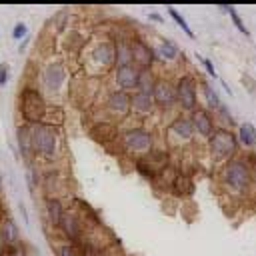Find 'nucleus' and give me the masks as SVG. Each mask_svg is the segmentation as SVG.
Wrapping results in <instances>:
<instances>
[{
	"mask_svg": "<svg viewBox=\"0 0 256 256\" xmlns=\"http://www.w3.org/2000/svg\"><path fill=\"white\" fill-rule=\"evenodd\" d=\"M218 184L228 198L246 200L256 196V166L248 156H238L218 168Z\"/></svg>",
	"mask_w": 256,
	"mask_h": 256,
	"instance_id": "1",
	"label": "nucleus"
},
{
	"mask_svg": "<svg viewBox=\"0 0 256 256\" xmlns=\"http://www.w3.org/2000/svg\"><path fill=\"white\" fill-rule=\"evenodd\" d=\"M30 140H32V154L34 162H42L46 166H54L64 156V134L62 128L52 124H32L30 126Z\"/></svg>",
	"mask_w": 256,
	"mask_h": 256,
	"instance_id": "2",
	"label": "nucleus"
},
{
	"mask_svg": "<svg viewBox=\"0 0 256 256\" xmlns=\"http://www.w3.org/2000/svg\"><path fill=\"white\" fill-rule=\"evenodd\" d=\"M36 82H38L36 84L38 90L44 94L48 104L54 106V102L64 98L68 94V88H70V82H72V76H70V70H68L64 58H58V56L48 58L38 68Z\"/></svg>",
	"mask_w": 256,
	"mask_h": 256,
	"instance_id": "3",
	"label": "nucleus"
},
{
	"mask_svg": "<svg viewBox=\"0 0 256 256\" xmlns=\"http://www.w3.org/2000/svg\"><path fill=\"white\" fill-rule=\"evenodd\" d=\"M82 54V70L88 76H104L112 74L116 68L114 62V42L108 36H94L92 40L86 42Z\"/></svg>",
	"mask_w": 256,
	"mask_h": 256,
	"instance_id": "4",
	"label": "nucleus"
},
{
	"mask_svg": "<svg viewBox=\"0 0 256 256\" xmlns=\"http://www.w3.org/2000/svg\"><path fill=\"white\" fill-rule=\"evenodd\" d=\"M96 216L82 204V202H74V204H68L66 210H64V216H62V222L58 226L56 232H60V236L68 242V244H78L84 234L96 224Z\"/></svg>",
	"mask_w": 256,
	"mask_h": 256,
	"instance_id": "5",
	"label": "nucleus"
},
{
	"mask_svg": "<svg viewBox=\"0 0 256 256\" xmlns=\"http://www.w3.org/2000/svg\"><path fill=\"white\" fill-rule=\"evenodd\" d=\"M116 146H120V152H124L126 156L138 160L156 148V134H154V130H150L144 124L120 128Z\"/></svg>",
	"mask_w": 256,
	"mask_h": 256,
	"instance_id": "6",
	"label": "nucleus"
},
{
	"mask_svg": "<svg viewBox=\"0 0 256 256\" xmlns=\"http://www.w3.org/2000/svg\"><path fill=\"white\" fill-rule=\"evenodd\" d=\"M50 104L44 98V94L38 90L36 84H24L18 92V114L22 118V124H42L48 116Z\"/></svg>",
	"mask_w": 256,
	"mask_h": 256,
	"instance_id": "7",
	"label": "nucleus"
},
{
	"mask_svg": "<svg viewBox=\"0 0 256 256\" xmlns=\"http://www.w3.org/2000/svg\"><path fill=\"white\" fill-rule=\"evenodd\" d=\"M206 154H208V160L214 168H222L226 162L238 158L240 146H238L234 130L216 128L214 134L206 140Z\"/></svg>",
	"mask_w": 256,
	"mask_h": 256,
	"instance_id": "8",
	"label": "nucleus"
},
{
	"mask_svg": "<svg viewBox=\"0 0 256 256\" xmlns=\"http://www.w3.org/2000/svg\"><path fill=\"white\" fill-rule=\"evenodd\" d=\"M164 142H166V150H182L186 146H192L196 142V132L194 126L190 122V116L186 114H176L166 130H164Z\"/></svg>",
	"mask_w": 256,
	"mask_h": 256,
	"instance_id": "9",
	"label": "nucleus"
},
{
	"mask_svg": "<svg viewBox=\"0 0 256 256\" xmlns=\"http://www.w3.org/2000/svg\"><path fill=\"white\" fill-rule=\"evenodd\" d=\"M176 86V104L182 114H192L196 108H200V98H198V78L190 72H182L174 80Z\"/></svg>",
	"mask_w": 256,
	"mask_h": 256,
	"instance_id": "10",
	"label": "nucleus"
},
{
	"mask_svg": "<svg viewBox=\"0 0 256 256\" xmlns=\"http://www.w3.org/2000/svg\"><path fill=\"white\" fill-rule=\"evenodd\" d=\"M102 112H104L102 120L114 122L118 126L122 122H128L130 120V94L116 90V88L108 90L102 100Z\"/></svg>",
	"mask_w": 256,
	"mask_h": 256,
	"instance_id": "11",
	"label": "nucleus"
},
{
	"mask_svg": "<svg viewBox=\"0 0 256 256\" xmlns=\"http://www.w3.org/2000/svg\"><path fill=\"white\" fill-rule=\"evenodd\" d=\"M152 100H154V106H156V112H160L162 116L168 114V116H176L174 112L178 110V104H176V86H174V80L168 78V76H158L156 80V86L152 90Z\"/></svg>",
	"mask_w": 256,
	"mask_h": 256,
	"instance_id": "12",
	"label": "nucleus"
},
{
	"mask_svg": "<svg viewBox=\"0 0 256 256\" xmlns=\"http://www.w3.org/2000/svg\"><path fill=\"white\" fill-rule=\"evenodd\" d=\"M130 48H132V64L138 70L154 68V64L158 62L152 44L146 38H142L140 34H132L130 36Z\"/></svg>",
	"mask_w": 256,
	"mask_h": 256,
	"instance_id": "13",
	"label": "nucleus"
},
{
	"mask_svg": "<svg viewBox=\"0 0 256 256\" xmlns=\"http://www.w3.org/2000/svg\"><path fill=\"white\" fill-rule=\"evenodd\" d=\"M70 178L66 174H62L58 168H48L46 172H42V182H40V188L44 192V196H50V198H64L68 196V186Z\"/></svg>",
	"mask_w": 256,
	"mask_h": 256,
	"instance_id": "14",
	"label": "nucleus"
},
{
	"mask_svg": "<svg viewBox=\"0 0 256 256\" xmlns=\"http://www.w3.org/2000/svg\"><path fill=\"white\" fill-rule=\"evenodd\" d=\"M138 72H140V70H138L134 64H128V66H116V68L112 70V82H114V88L132 94V92L136 90Z\"/></svg>",
	"mask_w": 256,
	"mask_h": 256,
	"instance_id": "15",
	"label": "nucleus"
},
{
	"mask_svg": "<svg viewBox=\"0 0 256 256\" xmlns=\"http://www.w3.org/2000/svg\"><path fill=\"white\" fill-rule=\"evenodd\" d=\"M154 52H156V60L162 64H178L182 60V48L170 40V38H156V44H152Z\"/></svg>",
	"mask_w": 256,
	"mask_h": 256,
	"instance_id": "16",
	"label": "nucleus"
},
{
	"mask_svg": "<svg viewBox=\"0 0 256 256\" xmlns=\"http://www.w3.org/2000/svg\"><path fill=\"white\" fill-rule=\"evenodd\" d=\"M190 116V122H192V126H194V132H196V138H200V140H208L212 134H214V130H216V122H214V116L208 112V110H204L202 106L200 108H196L192 114H188Z\"/></svg>",
	"mask_w": 256,
	"mask_h": 256,
	"instance_id": "17",
	"label": "nucleus"
},
{
	"mask_svg": "<svg viewBox=\"0 0 256 256\" xmlns=\"http://www.w3.org/2000/svg\"><path fill=\"white\" fill-rule=\"evenodd\" d=\"M90 138L98 144H104V146H112L116 144L118 140V134H120V126L114 124V122H108V120H98L90 126Z\"/></svg>",
	"mask_w": 256,
	"mask_h": 256,
	"instance_id": "18",
	"label": "nucleus"
},
{
	"mask_svg": "<svg viewBox=\"0 0 256 256\" xmlns=\"http://www.w3.org/2000/svg\"><path fill=\"white\" fill-rule=\"evenodd\" d=\"M154 114H156V106H154L152 96L140 94V92H132L130 94V118L148 120Z\"/></svg>",
	"mask_w": 256,
	"mask_h": 256,
	"instance_id": "19",
	"label": "nucleus"
},
{
	"mask_svg": "<svg viewBox=\"0 0 256 256\" xmlns=\"http://www.w3.org/2000/svg\"><path fill=\"white\" fill-rule=\"evenodd\" d=\"M198 98H200V106L204 110H208L210 114H214L224 104L222 98L218 96V92L214 90V86L204 78H198Z\"/></svg>",
	"mask_w": 256,
	"mask_h": 256,
	"instance_id": "20",
	"label": "nucleus"
},
{
	"mask_svg": "<svg viewBox=\"0 0 256 256\" xmlns=\"http://www.w3.org/2000/svg\"><path fill=\"white\" fill-rule=\"evenodd\" d=\"M42 206H44L46 224H48L52 230H58V226H60V222H62V216H64V210H66L64 200H62V198L44 196V198H42Z\"/></svg>",
	"mask_w": 256,
	"mask_h": 256,
	"instance_id": "21",
	"label": "nucleus"
},
{
	"mask_svg": "<svg viewBox=\"0 0 256 256\" xmlns=\"http://www.w3.org/2000/svg\"><path fill=\"white\" fill-rule=\"evenodd\" d=\"M130 36H132V34H116V36L112 38V42H114V62H116V66H128V64H132Z\"/></svg>",
	"mask_w": 256,
	"mask_h": 256,
	"instance_id": "22",
	"label": "nucleus"
},
{
	"mask_svg": "<svg viewBox=\"0 0 256 256\" xmlns=\"http://www.w3.org/2000/svg\"><path fill=\"white\" fill-rule=\"evenodd\" d=\"M176 198H190L194 192V178L182 170H176L172 182H170V190Z\"/></svg>",
	"mask_w": 256,
	"mask_h": 256,
	"instance_id": "23",
	"label": "nucleus"
},
{
	"mask_svg": "<svg viewBox=\"0 0 256 256\" xmlns=\"http://www.w3.org/2000/svg\"><path fill=\"white\" fill-rule=\"evenodd\" d=\"M16 144H18V152L22 156V160L26 164H34V154H32V140H30V126L28 124H20L16 128Z\"/></svg>",
	"mask_w": 256,
	"mask_h": 256,
	"instance_id": "24",
	"label": "nucleus"
},
{
	"mask_svg": "<svg viewBox=\"0 0 256 256\" xmlns=\"http://www.w3.org/2000/svg\"><path fill=\"white\" fill-rule=\"evenodd\" d=\"M236 140H238V146L244 148V150H252L256 146V126L250 124V122H242L238 124L236 128Z\"/></svg>",
	"mask_w": 256,
	"mask_h": 256,
	"instance_id": "25",
	"label": "nucleus"
},
{
	"mask_svg": "<svg viewBox=\"0 0 256 256\" xmlns=\"http://www.w3.org/2000/svg\"><path fill=\"white\" fill-rule=\"evenodd\" d=\"M0 238L4 240L6 246H14V244L22 242V238H20V228H18V224L14 222V218L6 216V218L0 222Z\"/></svg>",
	"mask_w": 256,
	"mask_h": 256,
	"instance_id": "26",
	"label": "nucleus"
},
{
	"mask_svg": "<svg viewBox=\"0 0 256 256\" xmlns=\"http://www.w3.org/2000/svg\"><path fill=\"white\" fill-rule=\"evenodd\" d=\"M158 72L154 68H148V70H140L138 72V82H136V90L134 92H140V94H148L152 96V90L156 86V80H158Z\"/></svg>",
	"mask_w": 256,
	"mask_h": 256,
	"instance_id": "27",
	"label": "nucleus"
},
{
	"mask_svg": "<svg viewBox=\"0 0 256 256\" xmlns=\"http://www.w3.org/2000/svg\"><path fill=\"white\" fill-rule=\"evenodd\" d=\"M212 116H214L216 128H224V130H234V128H238V122L234 120V116H232V112H230V108H228L226 104H222Z\"/></svg>",
	"mask_w": 256,
	"mask_h": 256,
	"instance_id": "28",
	"label": "nucleus"
},
{
	"mask_svg": "<svg viewBox=\"0 0 256 256\" xmlns=\"http://www.w3.org/2000/svg\"><path fill=\"white\" fill-rule=\"evenodd\" d=\"M168 16H170V18L176 22V26H180V30H182V32H184V34H186L190 40H196V34L192 32V28H190V26H188V22L184 20V16H182V14H180V12H178L174 6H168Z\"/></svg>",
	"mask_w": 256,
	"mask_h": 256,
	"instance_id": "29",
	"label": "nucleus"
},
{
	"mask_svg": "<svg viewBox=\"0 0 256 256\" xmlns=\"http://www.w3.org/2000/svg\"><path fill=\"white\" fill-rule=\"evenodd\" d=\"M220 10H222V12H226V14L230 16L232 24L236 26V30H238L240 34H244V36H250V30H248V28H246V24L242 22V18H240V14L236 12V8H234V6H220Z\"/></svg>",
	"mask_w": 256,
	"mask_h": 256,
	"instance_id": "30",
	"label": "nucleus"
},
{
	"mask_svg": "<svg viewBox=\"0 0 256 256\" xmlns=\"http://www.w3.org/2000/svg\"><path fill=\"white\" fill-rule=\"evenodd\" d=\"M56 256H82L80 248L76 244H68V242H62L56 246Z\"/></svg>",
	"mask_w": 256,
	"mask_h": 256,
	"instance_id": "31",
	"label": "nucleus"
},
{
	"mask_svg": "<svg viewBox=\"0 0 256 256\" xmlns=\"http://www.w3.org/2000/svg\"><path fill=\"white\" fill-rule=\"evenodd\" d=\"M12 38L14 40H24L28 38V26L24 22H16L14 28H12Z\"/></svg>",
	"mask_w": 256,
	"mask_h": 256,
	"instance_id": "32",
	"label": "nucleus"
},
{
	"mask_svg": "<svg viewBox=\"0 0 256 256\" xmlns=\"http://www.w3.org/2000/svg\"><path fill=\"white\" fill-rule=\"evenodd\" d=\"M4 256H26V246H24V242H18V244H14V246H6Z\"/></svg>",
	"mask_w": 256,
	"mask_h": 256,
	"instance_id": "33",
	"label": "nucleus"
},
{
	"mask_svg": "<svg viewBox=\"0 0 256 256\" xmlns=\"http://www.w3.org/2000/svg\"><path fill=\"white\" fill-rule=\"evenodd\" d=\"M196 58L202 62V66H204V70L208 72V76H212V80H216V78H218V72H216L212 60H210V58H204V56H200V54H196Z\"/></svg>",
	"mask_w": 256,
	"mask_h": 256,
	"instance_id": "34",
	"label": "nucleus"
},
{
	"mask_svg": "<svg viewBox=\"0 0 256 256\" xmlns=\"http://www.w3.org/2000/svg\"><path fill=\"white\" fill-rule=\"evenodd\" d=\"M8 78H10V66L6 62L0 64V88H4L8 84Z\"/></svg>",
	"mask_w": 256,
	"mask_h": 256,
	"instance_id": "35",
	"label": "nucleus"
},
{
	"mask_svg": "<svg viewBox=\"0 0 256 256\" xmlns=\"http://www.w3.org/2000/svg\"><path fill=\"white\" fill-rule=\"evenodd\" d=\"M148 18H150V20H154V22H160V24H164V20H166V18H162L158 12H150V14H148Z\"/></svg>",
	"mask_w": 256,
	"mask_h": 256,
	"instance_id": "36",
	"label": "nucleus"
},
{
	"mask_svg": "<svg viewBox=\"0 0 256 256\" xmlns=\"http://www.w3.org/2000/svg\"><path fill=\"white\" fill-rule=\"evenodd\" d=\"M20 214H22V218H24V222L28 224V214H26V210H24V204L20 202Z\"/></svg>",
	"mask_w": 256,
	"mask_h": 256,
	"instance_id": "37",
	"label": "nucleus"
},
{
	"mask_svg": "<svg viewBox=\"0 0 256 256\" xmlns=\"http://www.w3.org/2000/svg\"><path fill=\"white\" fill-rule=\"evenodd\" d=\"M220 82H222V88H224V90L228 92V96H232V90H230V86H228V84H226L224 80H220Z\"/></svg>",
	"mask_w": 256,
	"mask_h": 256,
	"instance_id": "38",
	"label": "nucleus"
},
{
	"mask_svg": "<svg viewBox=\"0 0 256 256\" xmlns=\"http://www.w3.org/2000/svg\"><path fill=\"white\" fill-rule=\"evenodd\" d=\"M4 250H6V244H4V240L0 238V256H4Z\"/></svg>",
	"mask_w": 256,
	"mask_h": 256,
	"instance_id": "39",
	"label": "nucleus"
}]
</instances>
